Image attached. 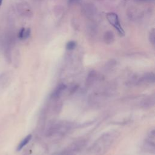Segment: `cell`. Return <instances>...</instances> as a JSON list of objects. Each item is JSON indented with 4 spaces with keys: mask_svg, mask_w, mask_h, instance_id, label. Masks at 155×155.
Wrapping results in <instances>:
<instances>
[{
    "mask_svg": "<svg viewBox=\"0 0 155 155\" xmlns=\"http://www.w3.org/2000/svg\"><path fill=\"white\" fill-rule=\"evenodd\" d=\"M106 18L109 23L117 30L119 35L120 36H124L125 31L120 23L117 14L113 12H110L106 14Z\"/></svg>",
    "mask_w": 155,
    "mask_h": 155,
    "instance_id": "6da1fadb",
    "label": "cell"
},
{
    "mask_svg": "<svg viewBox=\"0 0 155 155\" xmlns=\"http://www.w3.org/2000/svg\"><path fill=\"white\" fill-rule=\"evenodd\" d=\"M112 142V136H111L109 134H104L102 137L99 139L97 142L96 143L95 149L96 150V153L102 148V151H105V148L109 147Z\"/></svg>",
    "mask_w": 155,
    "mask_h": 155,
    "instance_id": "7a4b0ae2",
    "label": "cell"
},
{
    "mask_svg": "<svg viewBox=\"0 0 155 155\" xmlns=\"http://www.w3.org/2000/svg\"><path fill=\"white\" fill-rule=\"evenodd\" d=\"M68 124H58L53 126L52 127L48 130L47 134L48 136L54 135V134L62 133V131H67L69 129Z\"/></svg>",
    "mask_w": 155,
    "mask_h": 155,
    "instance_id": "3957f363",
    "label": "cell"
},
{
    "mask_svg": "<svg viewBox=\"0 0 155 155\" xmlns=\"http://www.w3.org/2000/svg\"><path fill=\"white\" fill-rule=\"evenodd\" d=\"M155 81L154 74L153 73H147L143 75V76L139 80V82L153 84Z\"/></svg>",
    "mask_w": 155,
    "mask_h": 155,
    "instance_id": "277c9868",
    "label": "cell"
},
{
    "mask_svg": "<svg viewBox=\"0 0 155 155\" xmlns=\"http://www.w3.org/2000/svg\"><path fill=\"white\" fill-rule=\"evenodd\" d=\"M66 88H67V86L64 84H63V83L59 84V85H58V86L54 89V90L52 94V97L54 98L59 97L61 95V94L64 91V90H65Z\"/></svg>",
    "mask_w": 155,
    "mask_h": 155,
    "instance_id": "5b68a950",
    "label": "cell"
},
{
    "mask_svg": "<svg viewBox=\"0 0 155 155\" xmlns=\"http://www.w3.org/2000/svg\"><path fill=\"white\" fill-rule=\"evenodd\" d=\"M154 96L152 95L145 99L141 103V105L143 108H150L154 105Z\"/></svg>",
    "mask_w": 155,
    "mask_h": 155,
    "instance_id": "8992f818",
    "label": "cell"
},
{
    "mask_svg": "<svg viewBox=\"0 0 155 155\" xmlns=\"http://www.w3.org/2000/svg\"><path fill=\"white\" fill-rule=\"evenodd\" d=\"M31 30L30 28L25 29V28H22L18 33V38L20 39H25L28 38L30 35Z\"/></svg>",
    "mask_w": 155,
    "mask_h": 155,
    "instance_id": "52a82bcc",
    "label": "cell"
},
{
    "mask_svg": "<svg viewBox=\"0 0 155 155\" xmlns=\"http://www.w3.org/2000/svg\"><path fill=\"white\" fill-rule=\"evenodd\" d=\"M32 138V136L31 134H28L27 136H25L23 140L19 143V144L18 145V147H17V151H20L27 144H28V143L30 141V140Z\"/></svg>",
    "mask_w": 155,
    "mask_h": 155,
    "instance_id": "ba28073f",
    "label": "cell"
},
{
    "mask_svg": "<svg viewBox=\"0 0 155 155\" xmlns=\"http://www.w3.org/2000/svg\"><path fill=\"white\" fill-rule=\"evenodd\" d=\"M114 37L113 33L111 31H107L104 37V41L107 44H111V42H113V41H114Z\"/></svg>",
    "mask_w": 155,
    "mask_h": 155,
    "instance_id": "9c48e42d",
    "label": "cell"
},
{
    "mask_svg": "<svg viewBox=\"0 0 155 155\" xmlns=\"http://www.w3.org/2000/svg\"><path fill=\"white\" fill-rule=\"evenodd\" d=\"M76 47V42L74 41H70L66 44V49L68 50H73Z\"/></svg>",
    "mask_w": 155,
    "mask_h": 155,
    "instance_id": "30bf717a",
    "label": "cell"
},
{
    "mask_svg": "<svg viewBox=\"0 0 155 155\" xmlns=\"http://www.w3.org/2000/svg\"><path fill=\"white\" fill-rule=\"evenodd\" d=\"M149 39L150 41L152 43V44H154V41H155V36H154V30L153 29L149 35Z\"/></svg>",
    "mask_w": 155,
    "mask_h": 155,
    "instance_id": "8fae6325",
    "label": "cell"
},
{
    "mask_svg": "<svg viewBox=\"0 0 155 155\" xmlns=\"http://www.w3.org/2000/svg\"><path fill=\"white\" fill-rule=\"evenodd\" d=\"M79 1H80V0H68V2L70 4H73V3Z\"/></svg>",
    "mask_w": 155,
    "mask_h": 155,
    "instance_id": "7c38bea8",
    "label": "cell"
},
{
    "mask_svg": "<svg viewBox=\"0 0 155 155\" xmlns=\"http://www.w3.org/2000/svg\"><path fill=\"white\" fill-rule=\"evenodd\" d=\"M136 1L139 2H147V1H150L151 0H136Z\"/></svg>",
    "mask_w": 155,
    "mask_h": 155,
    "instance_id": "4fadbf2b",
    "label": "cell"
},
{
    "mask_svg": "<svg viewBox=\"0 0 155 155\" xmlns=\"http://www.w3.org/2000/svg\"><path fill=\"white\" fill-rule=\"evenodd\" d=\"M2 1H3V0H0V5H1V4L2 3Z\"/></svg>",
    "mask_w": 155,
    "mask_h": 155,
    "instance_id": "5bb4252c",
    "label": "cell"
}]
</instances>
